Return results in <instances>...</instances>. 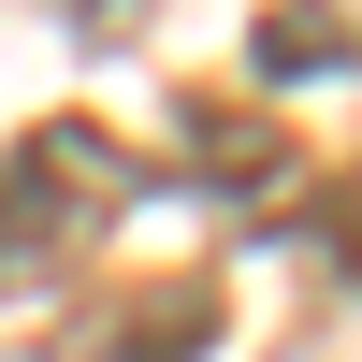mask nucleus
<instances>
[{
  "mask_svg": "<svg viewBox=\"0 0 362 362\" xmlns=\"http://www.w3.org/2000/svg\"><path fill=\"white\" fill-rule=\"evenodd\" d=\"M189 160H218V174H232V203H276V189H290V145H276V131H247L232 102H189Z\"/></svg>",
  "mask_w": 362,
  "mask_h": 362,
  "instance_id": "obj_4",
  "label": "nucleus"
},
{
  "mask_svg": "<svg viewBox=\"0 0 362 362\" xmlns=\"http://www.w3.org/2000/svg\"><path fill=\"white\" fill-rule=\"evenodd\" d=\"M145 15V0H73V29H131Z\"/></svg>",
  "mask_w": 362,
  "mask_h": 362,
  "instance_id": "obj_5",
  "label": "nucleus"
},
{
  "mask_svg": "<svg viewBox=\"0 0 362 362\" xmlns=\"http://www.w3.org/2000/svg\"><path fill=\"white\" fill-rule=\"evenodd\" d=\"M247 58L276 87H305V73H348V0H276V15L247 29Z\"/></svg>",
  "mask_w": 362,
  "mask_h": 362,
  "instance_id": "obj_3",
  "label": "nucleus"
},
{
  "mask_svg": "<svg viewBox=\"0 0 362 362\" xmlns=\"http://www.w3.org/2000/svg\"><path fill=\"white\" fill-rule=\"evenodd\" d=\"M131 203H145V160L102 131V116L15 131V145H0V290H58Z\"/></svg>",
  "mask_w": 362,
  "mask_h": 362,
  "instance_id": "obj_1",
  "label": "nucleus"
},
{
  "mask_svg": "<svg viewBox=\"0 0 362 362\" xmlns=\"http://www.w3.org/2000/svg\"><path fill=\"white\" fill-rule=\"evenodd\" d=\"M218 348V290L203 276H160V290H116V305H87L58 362H203Z\"/></svg>",
  "mask_w": 362,
  "mask_h": 362,
  "instance_id": "obj_2",
  "label": "nucleus"
}]
</instances>
